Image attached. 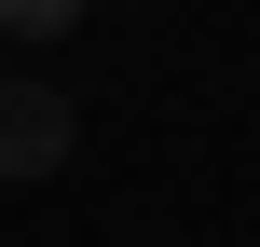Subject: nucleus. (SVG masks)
<instances>
[{
	"instance_id": "f03ea898",
	"label": "nucleus",
	"mask_w": 260,
	"mask_h": 247,
	"mask_svg": "<svg viewBox=\"0 0 260 247\" xmlns=\"http://www.w3.org/2000/svg\"><path fill=\"white\" fill-rule=\"evenodd\" d=\"M69 14H82V0H0V28H14V41H69Z\"/></svg>"
},
{
	"instance_id": "f257e3e1",
	"label": "nucleus",
	"mask_w": 260,
	"mask_h": 247,
	"mask_svg": "<svg viewBox=\"0 0 260 247\" xmlns=\"http://www.w3.org/2000/svg\"><path fill=\"white\" fill-rule=\"evenodd\" d=\"M69 165V96L55 83H0V179H55Z\"/></svg>"
}]
</instances>
